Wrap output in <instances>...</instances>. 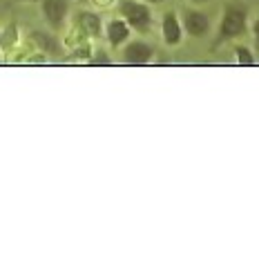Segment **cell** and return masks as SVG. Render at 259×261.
<instances>
[{
  "mask_svg": "<svg viewBox=\"0 0 259 261\" xmlns=\"http://www.w3.org/2000/svg\"><path fill=\"white\" fill-rule=\"evenodd\" d=\"M246 29H248V9L239 3H228L226 7H223L217 43H226V40L244 36Z\"/></svg>",
  "mask_w": 259,
  "mask_h": 261,
  "instance_id": "obj_1",
  "label": "cell"
},
{
  "mask_svg": "<svg viewBox=\"0 0 259 261\" xmlns=\"http://www.w3.org/2000/svg\"><path fill=\"white\" fill-rule=\"evenodd\" d=\"M121 14L125 16V22L130 27L145 32L152 25V11L148 5L137 3V0H123L121 3Z\"/></svg>",
  "mask_w": 259,
  "mask_h": 261,
  "instance_id": "obj_2",
  "label": "cell"
},
{
  "mask_svg": "<svg viewBox=\"0 0 259 261\" xmlns=\"http://www.w3.org/2000/svg\"><path fill=\"white\" fill-rule=\"evenodd\" d=\"M181 27L186 29L188 36L203 38L205 34L210 32V16L205 14V11H201V9H190V11H186Z\"/></svg>",
  "mask_w": 259,
  "mask_h": 261,
  "instance_id": "obj_3",
  "label": "cell"
},
{
  "mask_svg": "<svg viewBox=\"0 0 259 261\" xmlns=\"http://www.w3.org/2000/svg\"><path fill=\"white\" fill-rule=\"evenodd\" d=\"M161 34H163V40H166V45H170V47L179 45L181 40H184V27H181V20H179V16H176L174 11H168V14L163 16V20H161Z\"/></svg>",
  "mask_w": 259,
  "mask_h": 261,
  "instance_id": "obj_4",
  "label": "cell"
},
{
  "mask_svg": "<svg viewBox=\"0 0 259 261\" xmlns=\"http://www.w3.org/2000/svg\"><path fill=\"white\" fill-rule=\"evenodd\" d=\"M152 54H154V49L143 43V40H137V43H130L125 47V51H123V58H125L127 65H145L152 61Z\"/></svg>",
  "mask_w": 259,
  "mask_h": 261,
  "instance_id": "obj_5",
  "label": "cell"
},
{
  "mask_svg": "<svg viewBox=\"0 0 259 261\" xmlns=\"http://www.w3.org/2000/svg\"><path fill=\"white\" fill-rule=\"evenodd\" d=\"M67 0H45L43 3V14L51 27H61L65 16H67Z\"/></svg>",
  "mask_w": 259,
  "mask_h": 261,
  "instance_id": "obj_6",
  "label": "cell"
},
{
  "mask_svg": "<svg viewBox=\"0 0 259 261\" xmlns=\"http://www.w3.org/2000/svg\"><path fill=\"white\" fill-rule=\"evenodd\" d=\"M130 36V25L125 20H112L110 25H108V40L112 45H121V43H125Z\"/></svg>",
  "mask_w": 259,
  "mask_h": 261,
  "instance_id": "obj_7",
  "label": "cell"
},
{
  "mask_svg": "<svg viewBox=\"0 0 259 261\" xmlns=\"http://www.w3.org/2000/svg\"><path fill=\"white\" fill-rule=\"evenodd\" d=\"M235 61H237L239 67H252V65L257 63V58H255V54H252L248 47L239 45V47H235Z\"/></svg>",
  "mask_w": 259,
  "mask_h": 261,
  "instance_id": "obj_8",
  "label": "cell"
},
{
  "mask_svg": "<svg viewBox=\"0 0 259 261\" xmlns=\"http://www.w3.org/2000/svg\"><path fill=\"white\" fill-rule=\"evenodd\" d=\"M81 20H83V27L87 29V32L92 34V36H96L98 29H101V22H98V16L94 14H83L81 16Z\"/></svg>",
  "mask_w": 259,
  "mask_h": 261,
  "instance_id": "obj_9",
  "label": "cell"
},
{
  "mask_svg": "<svg viewBox=\"0 0 259 261\" xmlns=\"http://www.w3.org/2000/svg\"><path fill=\"white\" fill-rule=\"evenodd\" d=\"M252 38H255V45H257V49H259V16H257L255 25H252Z\"/></svg>",
  "mask_w": 259,
  "mask_h": 261,
  "instance_id": "obj_10",
  "label": "cell"
},
{
  "mask_svg": "<svg viewBox=\"0 0 259 261\" xmlns=\"http://www.w3.org/2000/svg\"><path fill=\"white\" fill-rule=\"evenodd\" d=\"M194 5H203V3H210V0H192Z\"/></svg>",
  "mask_w": 259,
  "mask_h": 261,
  "instance_id": "obj_11",
  "label": "cell"
},
{
  "mask_svg": "<svg viewBox=\"0 0 259 261\" xmlns=\"http://www.w3.org/2000/svg\"><path fill=\"white\" fill-rule=\"evenodd\" d=\"M148 3H154L157 5V3H163V0H148Z\"/></svg>",
  "mask_w": 259,
  "mask_h": 261,
  "instance_id": "obj_12",
  "label": "cell"
},
{
  "mask_svg": "<svg viewBox=\"0 0 259 261\" xmlns=\"http://www.w3.org/2000/svg\"><path fill=\"white\" fill-rule=\"evenodd\" d=\"M25 3H38V0H25Z\"/></svg>",
  "mask_w": 259,
  "mask_h": 261,
  "instance_id": "obj_13",
  "label": "cell"
}]
</instances>
